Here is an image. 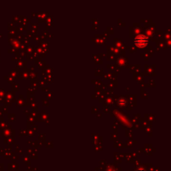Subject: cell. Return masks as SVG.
<instances>
[{
  "label": "cell",
  "mask_w": 171,
  "mask_h": 171,
  "mask_svg": "<svg viewBox=\"0 0 171 171\" xmlns=\"http://www.w3.org/2000/svg\"><path fill=\"white\" fill-rule=\"evenodd\" d=\"M134 44L140 48H144L148 44V38L144 35H139L134 39Z\"/></svg>",
  "instance_id": "1"
}]
</instances>
